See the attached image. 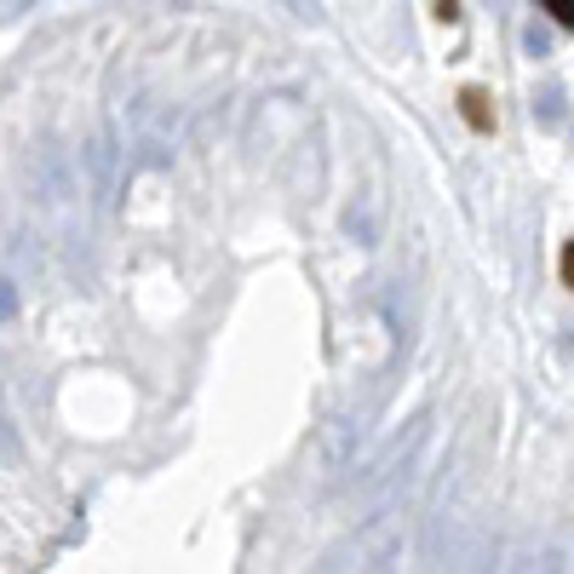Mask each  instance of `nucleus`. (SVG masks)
<instances>
[{
  "label": "nucleus",
  "instance_id": "f257e3e1",
  "mask_svg": "<svg viewBox=\"0 0 574 574\" xmlns=\"http://www.w3.org/2000/svg\"><path fill=\"white\" fill-rule=\"evenodd\" d=\"M460 115L471 132H494V98L483 87H460Z\"/></svg>",
  "mask_w": 574,
  "mask_h": 574
},
{
  "label": "nucleus",
  "instance_id": "20e7f679",
  "mask_svg": "<svg viewBox=\"0 0 574 574\" xmlns=\"http://www.w3.org/2000/svg\"><path fill=\"white\" fill-rule=\"evenodd\" d=\"M436 18H443V23H449V18H460V0H436Z\"/></svg>",
  "mask_w": 574,
  "mask_h": 574
},
{
  "label": "nucleus",
  "instance_id": "7ed1b4c3",
  "mask_svg": "<svg viewBox=\"0 0 574 574\" xmlns=\"http://www.w3.org/2000/svg\"><path fill=\"white\" fill-rule=\"evenodd\" d=\"M540 7H546V12H552L563 29H574V0H540Z\"/></svg>",
  "mask_w": 574,
  "mask_h": 574
},
{
  "label": "nucleus",
  "instance_id": "f03ea898",
  "mask_svg": "<svg viewBox=\"0 0 574 574\" xmlns=\"http://www.w3.org/2000/svg\"><path fill=\"white\" fill-rule=\"evenodd\" d=\"M557 276H563V288L574 293V235L563 242V259H557Z\"/></svg>",
  "mask_w": 574,
  "mask_h": 574
}]
</instances>
